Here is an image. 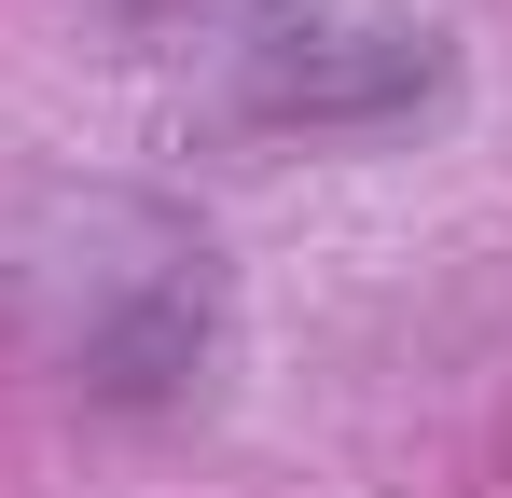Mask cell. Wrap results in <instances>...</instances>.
I'll list each match as a JSON object with an SVG mask.
<instances>
[{
    "instance_id": "cell-1",
    "label": "cell",
    "mask_w": 512,
    "mask_h": 498,
    "mask_svg": "<svg viewBox=\"0 0 512 498\" xmlns=\"http://www.w3.org/2000/svg\"><path fill=\"white\" fill-rule=\"evenodd\" d=\"M208 83L250 139H374L443 97V42L416 14H346V0H236L208 28Z\"/></svg>"
}]
</instances>
